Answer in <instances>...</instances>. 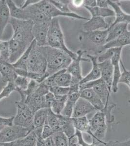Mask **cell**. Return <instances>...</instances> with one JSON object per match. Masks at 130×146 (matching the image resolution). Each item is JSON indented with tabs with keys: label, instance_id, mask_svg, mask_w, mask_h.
<instances>
[{
	"label": "cell",
	"instance_id": "obj_48",
	"mask_svg": "<svg viewBox=\"0 0 130 146\" xmlns=\"http://www.w3.org/2000/svg\"><path fill=\"white\" fill-rule=\"evenodd\" d=\"M37 146H55L53 141L52 136L47 138L45 139L43 138L38 139Z\"/></svg>",
	"mask_w": 130,
	"mask_h": 146
},
{
	"label": "cell",
	"instance_id": "obj_15",
	"mask_svg": "<svg viewBox=\"0 0 130 146\" xmlns=\"http://www.w3.org/2000/svg\"><path fill=\"white\" fill-rule=\"evenodd\" d=\"M94 111H97L94 107L86 100L80 97L74 105L72 117L86 116L87 114Z\"/></svg>",
	"mask_w": 130,
	"mask_h": 146
},
{
	"label": "cell",
	"instance_id": "obj_27",
	"mask_svg": "<svg viewBox=\"0 0 130 146\" xmlns=\"http://www.w3.org/2000/svg\"><path fill=\"white\" fill-rule=\"evenodd\" d=\"M128 30V24L125 23H118L114 25H110L108 29L106 43L115 40L119 36H122L127 32Z\"/></svg>",
	"mask_w": 130,
	"mask_h": 146
},
{
	"label": "cell",
	"instance_id": "obj_45",
	"mask_svg": "<svg viewBox=\"0 0 130 146\" xmlns=\"http://www.w3.org/2000/svg\"><path fill=\"white\" fill-rule=\"evenodd\" d=\"M49 2H51L53 5L56 7L57 9L60 10L63 12L65 13H71V11L69 5V3H64L61 1H55V0H49Z\"/></svg>",
	"mask_w": 130,
	"mask_h": 146
},
{
	"label": "cell",
	"instance_id": "obj_22",
	"mask_svg": "<svg viewBox=\"0 0 130 146\" xmlns=\"http://www.w3.org/2000/svg\"><path fill=\"white\" fill-rule=\"evenodd\" d=\"M109 5L112 7L115 13V19L113 23L110 25H114L118 23H125L130 24V15L126 13L120 7L119 3L110 0H107Z\"/></svg>",
	"mask_w": 130,
	"mask_h": 146
},
{
	"label": "cell",
	"instance_id": "obj_10",
	"mask_svg": "<svg viewBox=\"0 0 130 146\" xmlns=\"http://www.w3.org/2000/svg\"><path fill=\"white\" fill-rule=\"evenodd\" d=\"M86 52L81 49L78 50L76 52L77 55V58L75 60H73V61L66 69L67 71L69 72L72 76L71 84H80V82L83 78L82 75L81 62H90V60L88 59L84 58L82 57L84 54Z\"/></svg>",
	"mask_w": 130,
	"mask_h": 146
},
{
	"label": "cell",
	"instance_id": "obj_7",
	"mask_svg": "<svg viewBox=\"0 0 130 146\" xmlns=\"http://www.w3.org/2000/svg\"><path fill=\"white\" fill-rule=\"evenodd\" d=\"M35 5L43 14H44L47 17L50 19L51 20H52L53 18H57L59 16H65L71 18L86 21H88L89 19V18L82 17L80 15L73 12L71 13L63 12L57 9L56 7L49 2V1L41 0L38 3H36Z\"/></svg>",
	"mask_w": 130,
	"mask_h": 146
},
{
	"label": "cell",
	"instance_id": "obj_14",
	"mask_svg": "<svg viewBox=\"0 0 130 146\" xmlns=\"http://www.w3.org/2000/svg\"><path fill=\"white\" fill-rule=\"evenodd\" d=\"M50 108H43L39 110L34 113L33 131L36 135L38 139L42 137L43 127L46 124Z\"/></svg>",
	"mask_w": 130,
	"mask_h": 146
},
{
	"label": "cell",
	"instance_id": "obj_43",
	"mask_svg": "<svg viewBox=\"0 0 130 146\" xmlns=\"http://www.w3.org/2000/svg\"><path fill=\"white\" fill-rule=\"evenodd\" d=\"M49 92L56 96H61L68 95L69 91V87H63L54 86L49 88Z\"/></svg>",
	"mask_w": 130,
	"mask_h": 146
},
{
	"label": "cell",
	"instance_id": "obj_16",
	"mask_svg": "<svg viewBox=\"0 0 130 146\" xmlns=\"http://www.w3.org/2000/svg\"><path fill=\"white\" fill-rule=\"evenodd\" d=\"M100 70V78H102L107 84L109 89L111 91L112 82L113 79L114 68L111 60L98 63Z\"/></svg>",
	"mask_w": 130,
	"mask_h": 146
},
{
	"label": "cell",
	"instance_id": "obj_46",
	"mask_svg": "<svg viewBox=\"0 0 130 146\" xmlns=\"http://www.w3.org/2000/svg\"><path fill=\"white\" fill-rule=\"evenodd\" d=\"M14 116L6 118L0 116V133L4 128L8 126H11L14 125Z\"/></svg>",
	"mask_w": 130,
	"mask_h": 146
},
{
	"label": "cell",
	"instance_id": "obj_34",
	"mask_svg": "<svg viewBox=\"0 0 130 146\" xmlns=\"http://www.w3.org/2000/svg\"><path fill=\"white\" fill-rule=\"evenodd\" d=\"M33 42L24 53L20 56V58L14 63L12 64L15 69L27 71V63L29 57L30 52L32 47Z\"/></svg>",
	"mask_w": 130,
	"mask_h": 146
},
{
	"label": "cell",
	"instance_id": "obj_52",
	"mask_svg": "<svg viewBox=\"0 0 130 146\" xmlns=\"http://www.w3.org/2000/svg\"><path fill=\"white\" fill-rule=\"evenodd\" d=\"M39 1H38V0H36H36H27L24 2V3L20 7L22 9H25L30 5L36 4L37 3H38Z\"/></svg>",
	"mask_w": 130,
	"mask_h": 146
},
{
	"label": "cell",
	"instance_id": "obj_8",
	"mask_svg": "<svg viewBox=\"0 0 130 146\" xmlns=\"http://www.w3.org/2000/svg\"><path fill=\"white\" fill-rule=\"evenodd\" d=\"M90 88L94 90L98 95L104 105V107H107L108 105L109 99L111 91L104 80L102 78H100L93 81L80 85V91L86 89Z\"/></svg>",
	"mask_w": 130,
	"mask_h": 146
},
{
	"label": "cell",
	"instance_id": "obj_50",
	"mask_svg": "<svg viewBox=\"0 0 130 146\" xmlns=\"http://www.w3.org/2000/svg\"><path fill=\"white\" fill-rule=\"evenodd\" d=\"M54 133H55L51 128H50L48 125H45L42 132V137L43 138V139H45L47 138L52 136Z\"/></svg>",
	"mask_w": 130,
	"mask_h": 146
},
{
	"label": "cell",
	"instance_id": "obj_38",
	"mask_svg": "<svg viewBox=\"0 0 130 146\" xmlns=\"http://www.w3.org/2000/svg\"><path fill=\"white\" fill-rule=\"evenodd\" d=\"M9 48L7 41L0 40V60L9 62Z\"/></svg>",
	"mask_w": 130,
	"mask_h": 146
},
{
	"label": "cell",
	"instance_id": "obj_2",
	"mask_svg": "<svg viewBox=\"0 0 130 146\" xmlns=\"http://www.w3.org/2000/svg\"><path fill=\"white\" fill-rule=\"evenodd\" d=\"M47 62L46 72L51 75L61 70L67 69L73 59L62 50L48 45L40 47Z\"/></svg>",
	"mask_w": 130,
	"mask_h": 146
},
{
	"label": "cell",
	"instance_id": "obj_24",
	"mask_svg": "<svg viewBox=\"0 0 130 146\" xmlns=\"http://www.w3.org/2000/svg\"><path fill=\"white\" fill-rule=\"evenodd\" d=\"M10 12L5 0H0V40L2 39L5 27L10 22Z\"/></svg>",
	"mask_w": 130,
	"mask_h": 146
},
{
	"label": "cell",
	"instance_id": "obj_47",
	"mask_svg": "<svg viewBox=\"0 0 130 146\" xmlns=\"http://www.w3.org/2000/svg\"><path fill=\"white\" fill-rule=\"evenodd\" d=\"M75 135L77 138V143L81 146H95L93 143H89L87 142L84 139L82 135V133L81 131L76 130Z\"/></svg>",
	"mask_w": 130,
	"mask_h": 146
},
{
	"label": "cell",
	"instance_id": "obj_9",
	"mask_svg": "<svg viewBox=\"0 0 130 146\" xmlns=\"http://www.w3.org/2000/svg\"><path fill=\"white\" fill-rule=\"evenodd\" d=\"M30 132L28 129L16 125L7 127L0 133V142H15L26 137Z\"/></svg>",
	"mask_w": 130,
	"mask_h": 146
},
{
	"label": "cell",
	"instance_id": "obj_32",
	"mask_svg": "<svg viewBox=\"0 0 130 146\" xmlns=\"http://www.w3.org/2000/svg\"><path fill=\"white\" fill-rule=\"evenodd\" d=\"M6 2L9 9L11 18L18 20L25 21L24 9L16 5L15 2L12 0H7Z\"/></svg>",
	"mask_w": 130,
	"mask_h": 146
},
{
	"label": "cell",
	"instance_id": "obj_37",
	"mask_svg": "<svg viewBox=\"0 0 130 146\" xmlns=\"http://www.w3.org/2000/svg\"><path fill=\"white\" fill-rule=\"evenodd\" d=\"M30 81V79L28 78L18 76L13 82L16 88V91L26 90Z\"/></svg>",
	"mask_w": 130,
	"mask_h": 146
},
{
	"label": "cell",
	"instance_id": "obj_20",
	"mask_svg": "<svg viewBox=\"0 0 130 146\" xmlns=\"http://www.w3.org/2000/svg\"><path fill=\"white\" fill-rule=\"evenodd\" d=\"M0 74L2 81L4 82H13L18 75L15 68L11 63L0 60Z\"/></svg>",
	"mask_w": 130,
	"mask_h": 146
},
{
	"label": "cell",
	"instance_id": "obj_26",
	"mask_svg": "<svg viewBox=\"0 0 130 146\" xmlns=\"http://www.w3.org/2000/svg\"><path fill=\"white\" fill-rule=\"evenodd\" d=\"M127 45H130V31H128L123 35L115 38V40L106 43L105 45L100 48V53L109 48H123V47Z\"/></svg>",
	"mask_w": 130,
	"mask_h": 146
},
{
	"label": "cell",
	"instance_id": "obj_39",
	"mask_svg": "<svg viewBox=\"0 0 130 146\" xmlns=\"http://www.w3.org/2000/svg\"><path fill=\"white\" fill-rule=\"evenodd\" d=\"M75 103V102L67 99L66 104L61 112V115L67 118H71L74 109V105Z\"/></svg>",
	"mask_w": 130,
	"mask_h": 146
},
{
	"label": "cell",
	"instance_id": "obj_17",
	"mask_svg": "<svg viewBox=\"0 0 130 146\" xmlns=\"http://www.w3.org/2000/svg\"><path fill=\"white\" fill-rule=\"evenodd\" d=\"M72 118L74 127L76 130L81 131V133H86L92 138V143L95 146H98L95 137L91 131L89 124V120L88 119L86 116H82L77 118Z\"/></svg>",
	"mask_w": 130,
	"mask_h": 146
},
{
	"label": "cell",
	"instance_id": "obj_36",
	"mask_svg": "<svg viewBox=\"0 0 130 146\" xmlns=\"http://www.w3.org/2000/svg\"><path fill=\"white\" fill-rule=\"evenodd\" d=\"M61 131L64 133L69 138L74 136L76 129L74 127L72 118H66L63 125Z\"/></svg>",
	"mask_w": 130,
	"mask_h": 146
},
{
	"label": "cell",
	"instance_id": "obj_40",
	"mask_svg": "<svg viewBox=\"0 0 130 146\" xmlns=\"http://www.w3.org/2000/svg\"><path fill=\"white\" fill-rule=\"evenodd\" d=\"M120 64L121 65L123 72L121 73L120 80H119V83H124L127 85L130 89V71L127 70V69L125 68L123 62L121 60H120ZM129 103L130 104V100H129Z\"/></svg>",
	"mask_w": 130,
	"mask_h": 146
},
{
	"label": "cell",
	"instance_id": "obj_31",
	"mask_svg": "<svg viewBox=\"0 0 130 146\" xmlns=\"http://www.w3.org/2000/svg\"><path fill=\"white\" fill-rule=\"evenodd\" d=\"M67 99L68 95L61 96H54L50 106L51 111L56 115H61V112L64 108Z\"/></svg>",
	"mask_w": 130,
	"mask_h": 146
},
{
	"label": "cell",
	"instance_id": "obj_44",
	"mask_svg": "<svg viewBox=\"0 0 130 146\" xmlns=\"http://www.w3.org/2000/svg\"><path fill=\"white\" fill-rule=\"evenodd\" d=\"M16 91V88L13 82L7 83L0 93V101L3 98H7L13 92Z\"/></svg>",
	"mask_w": 130,
	"mask_h": 146
},
{
	"label": "cell",
	"instance_id": "obj_55",
	"mask_svg": "<svg viewBox=\"0 0 130 146\" xmlns=\"http://www.w3.org/2000/svg\"><path fill=\"white\" fill-rule=\"evenodd\" d=\"M69 146H81L80 145L78 144V143H75V144H73L69 145Z\"/></svg>",
	"mask_w": 130,
	"mask_h": 146
},
{
	"label": "cell",
	"instance_id": "obj_3",
	"mask_svg": "<svg viewBox=\"0 0 130 146\" xmlns=\"http://www.w3.org/2000/svg\"><path fill=\"white\" fill-rule=\"evenodd\" d=\"M47 42L48 46L65 52L73 60H75L77 56V54L71 51L66 46L64 36L57 18L53 19L50 22Z\"/></svg>",
	"mask_w": 130,
	"mask_h": 146
},
{
	"label": "cell",
	"instance_id": "obj_54",
	"mask_svg": "<svg viewBox=\"0 0 130 146\" xmlns=\"http://www.w3.org/2000/svg\"><path fill=\"white\" fill-rule=\"evenodd\" d=\"M0 146H13V142L10 143L0 142Z\"/></svg>",
	"mask_w": 130,
	"mask_h": 146
},
{
	"label": "cell",
	"instance_id": "obj_41",
	"mask_svg": "<svg viewBox=\"0 0 130 146\" xmlns=\"http://www.w3.org/2000/svg\"><path fill=\"white\" fill-rule=\"evenodd\" d=\"M49 76V75L47 72L41 74V73H32L27 71L26 75V78H29L30 80H35L38 83H40L43 82L46 78Z\"/></svg>",
	"mask_w": 130,
	"mask_h": 146
},
{
	"label": "cell",
	"instance_id": "obj_28",
	"mask_svg": "<svg viewBox=\"0 0 130 146\" xmlns=\"http://www.w3.org/2000/svg\"><path fill=\"white\" fill-rule=\"evenodd\" d=\"M55 86L69 87L72 80V76L66 69L61 70L54 74Z\"/></svg>",
	"mask_w": 130,
	"mask_h": 146
},
{
	"label": "cell",
	"instance_id": "obj_19",
	"mask_svg": "<svg viewBox=\"0 0 130 146\" xmlns=\"http://www.w3.org/2000/svg\"><path fill=\"white\" fill-rule=\"evenodd\" d=\"M84 35L87 40L100 48L106 43L108 29L96 30L89 32H84Z\"/></svg>",
	"mask_w": 130,
	"mask_h": 146
},
{
	"label": "cell",
	"instance_id": "obj_51",
	"mask_svg": "<svg viewBox=\"0 0 130 146\" xmlns=\"http://www.w3.org/2000/svg\"><path fill=\"white\" fill-rule=\"evenodd\" d=\"M82 3L84 4V7H97V3L95 0H86L84 1Z\"/></svg>",
	"mask_w": 130,
	"mask_h": 146
},
{
	"label": "cell",
	"instance_id": "obj_5",
	"mask_svg": "<svg viewBox=\"0 0 130 146\" xmlns=\"http://www.w3.org/2000/svg\"><path fill=\"white\" fill-rule=\"evenodd\" d=\"M47 70V62L40 47L34 40L27 63V71L36 73H45Z\"/></svg>",
	"mask_w": 130,
	"mask_h": 146
},
{
	"label": "cell",
	"instance_id": "obj_35",
	"mask_svg": "<svg viewBox=\"0 0 130 146\" xmlns=\"http://www.w3.org/2000/svg\"><path fill=\"white\" fill-rule=\"evenodd\" d=\"M52 138L55 146H69V138L62 131L54 133Z\"/></svg>",
	"mask_w": 130,
	"mask_h": 146
},
{
	"label": "cell",
	"instance_id": "obj_42",
	"mask_svg": "<svg viewBox=\"0 0 130 146\" xmlns=\"http://www.w3.org/2000/svg\"><path fill=\"white\" fill-rule=\"evenodd\" d=\"M116 106V104L115 103H112L108 105L107 107H104L102 111L106 115V121L107 123H112L115 121V116L112 114L113 109Z\"/></svg>",
	"mask_w": 130,
	"mask_h": 146
},
{
	"label": "cell",
	"instance_id": "obj_29",
	"mask_svg": "<svg viewBox=\"0 0 130 146\" xmlns=\"http://www.w3.org/2000/svg\"><path fill=\"white\" fill-rule=\"evenodd\" d=\"M91 131L93 133L100 127L107 124L106 115L102 111H98L94 116L89 120Z\"/></svg>",
	"mask_w": 130,
	"mask_h": 146
},
{
	"label": "cell",
	"instance_id": "obj_4",
	"mask_svg": "<svg viewBox=\"0 0 130 146\" xmlns=\"http://www.w3.org/2000/svg\"><path fill=\"white\" fill-rule=\"evenodd\" d=\"M20 100L15 102L17 111L14 118V125L22 127L33 131L34 113L25 102L26 98L20 96Z\"/></svg>",
	"mask_w": 130,
	"mask_h": 146
},
{
	"label": "cell",
	"instance_id": "obj_53",
	"mask_svg": "<svg viewBox=\"0 0 130 146\" xmlns=\"http://www.w3.org/2000/svg\"><path fill=\"white\" fill-rule=\"evenodd\" d=\"M97 6L101 8H108L109 5L107 1L104 0H97L96 1Z\"/></svg>",
	"mask_w": 130,
	"mask_h": 146
},
{
	"label": "cell",
	"instance_id": "obj_13",
	"mask_svg": "<svg viewBox=\"0 0 130 146\" xmlns=\"http://www.w3.org/2000/svg\"><path fill=\"white\" fill-rule=\"evenodd\" d=\"M25 21H31L34 23H49L51 21L40 10L35 4L24 9Z\"/></svg>",
	"mask_w": 130,
	"mask_h": 146
},
{
	"label": "cell",
	"instance_id": "obj_30",
	"mask_svg": "<svg viewBox=\"0 0 130 146\" xmlns=\"http://www.w3.org/2000/svg\"><path fill=\"white\" fill-rule=\"evenodd\" d=\"M84 7L89 12L92 17H102L104 18L106 17H114L115 16L114 10L109 7L101 8L97 6L93 7Z\"/></svg>",
	"mask_w": 130,
	"mask_h": 146
},
{
	"label": "cell",
	"instance_id": "obj_56",
	"mask_svg": "<svg viewBox=\"0 0 130 146\" xmlns=\"http://www.w3.org/2000/svg\"></svg>",
	"mask_w": 130,
	"mask_h": 146
},
{
	"label": "cell",
	"instance_id": "obj_1",
	"mask_svg": "<svg viewBox=\"0 0 130 146\" xmlns=\"http://www.w3.org/2000/svg\"><path fill=\"white\" fill-rule=\"evenodd\" d=\"M9 23L13 34L8 40L10 52L9 62L13 64L16 62L33 42L34 38L32 33L34 23L31 21H25L11 18Z\"/></svg>",
	"mask_w": 130,
	"mask_h": 146
},
{
	"label": "cell",
	"instance_id": "obj_12",
	"mask_svg": "<svg viewBox=\"0 0 130 146\" xmlns=\"http://www.w3.org/2000/svg\"><path fill=\"white\" fill-rule=\"evenodd\" d=\"M122 48H115L114 55L111 59L112 64L114 68V73H113V79L112 82L111 91L114 93H116L118 91L119 84V80H120L121 73L120 71V60H121V55L122 51Z\"/></svg>",
	"mask_w": 130,
	"mask_h": 146
},
{
	"label": "cell",
	"instance_id": "obj_23",
	"mask_svg": "<svg viewBox=\"0 0 130 146\" xmlns=\"http://www.w3.org/2000/svg\"><path fill=\"white\" fill-rule=\"evenodd\" d=\"M87 58H89L92 63V69L88 75L83 78L80 85L87 83L88 82L93 81L100 78V70L99 69L98 62V56L94 55H87Z\"/></svg>",
	"mask_w": 130,
	"mask_h": 146
},
{
	"label": "cell",
	"instance_id": "obj_49",
	"mask_svg": "<svg viewBox=\"0 0 130 146\" xmlns=\"http://www.w3.org/2000/svg\"><path fill=\"white\" fill-rule=\"evenodd\" d=\"M105 146H130V138L127 140L122 142L117 140H111L106 142Z\"/></svg>",
	"mask_w": 130,
	"mask_h": 146
},
{
	"label": "cell",
	"instance_id": "obj_21",
	"mask_svg": "<svg viewBox=\"0 0 130 146\" xmlns=\"http://www.w3.org/2000/svg\"><path fill=\"white\" fill-rule=\"evenodd\" d=\"M80 97L88 101L97 111H102L104 108V105L102 103V100L91 88L86 89L81 91Z\"/></svg>",
	"mask_w": 130,
	"mask_h": 146
},
{
	"label": "cell",
	"instance_id": "obj_33",
	"mask_svg": "<svg viewBox=\"0 0 130 146\" xmlns=\"http://www.w3.org/2000/svg\"><path fill=\"white\" fill-rule=\"evenodd\" d=\"M37 143L38 138L33 131L26 137L13 142V146H37Z\"/></svg>",
	"mask_w": 130,
	"mask_h": 146
},
{
	"label": "cell",
	"instance_id": "obj_11",
	"mask_svg": "<svg viewBox=\"0 0 130 146\" xmlns=\"http://www.w3.org/2000/svg\"><path fill=\"white\" fill-rule=\"evenodd\" d=\"M49 23H34L32 33L36 44L39 47L47 45V36Z\"/></svg>",
	"mask_w": 130,
	"mask_h": 146
},
{
	"label": "cell",
	"instance_id": "obj_6",
	"mask_svg": "<svg viewBox=\"0 0 130 146\" xmlns=\"http://www.w3.org/2000/svg\"><path fill=\"white\" fill-rule=\"evenodd\" d=\"M49 92V88L41 83L32 95L26 98L25 102L34 113L43 108H50L45 98Z\"/></svg>",
	"mask_w": 130,
	"mask_h": 146
},
{
	"label": "cell",
	"instance_id": "obj_18",
	"mask_svg": "<svg viewBox=\"0 0 130 146\" xmlns=\"http://www.w3.org/2000/svg\"><path fill=\"white\" fill-rule=\"evenodd\" d=\"M110 25L102 17H92L83 25L84 32L94 31L96 30H106Z\"/></svg>",
	"mask_w": 130,
	"mask_h": 146
},
{
	"label": "cell",
	"instance_id": "obj_25",
	"mask_svg": "<svg viewBox=\"0 0 130 146\" xmlns=\"http://www.w3.org/2000/svg\"><path fill=\"white\" fill-rule=\"evenodd\" d=\"M66 118L67 117L61 115H58L54 113L50 108L45 124L48 125L55 133L61 131L63 125Z\"/></svg>",
	"mask_w": 130,
	"mask_h": 146
}]
</instances>
